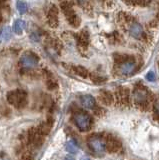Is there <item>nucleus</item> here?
Here are the masks:
<instances>
[{"label": "nucleus", "instance_id": "obj_1", "mask_svg": "<svg viewBox=\"0 0 159 160\" xmlns=\"http://www.w3.org/2000/svg\"><path fill=\"white\" fill-rule=\"evenodd\" d=\"M7 102L17 109H22L27 105L28 95L23 89H14L7 92L6 94Z\"/></svg>", "mask_w": 159, "mask_h": 160}, {"label": "nucleus", "instance_id": "obj_2", "mask_svg": "<svg viewBox=\"0 0 159 160\" xmlns=\"http://www.w3.org/2000/svg\"><path fill=\"white\" fill-rule=\"evenodd\" d=\"M133 101L138 108L145 110L149 104V92L142 84L136 85L133 89Z\"/></svg>", "mask_w": 159, "mask_h": 160}, {"label": "nucleus", "instance_id": "obj_3", "mask_svg": "<svg viewBox=\"0 0 159 160\" xmlns=\"http://www.w3.org/2000/svg\"><path fill=\"white\" fill-rule=\"evenodd\" d=\"M59 6H60L69 25L72 26L73 28L79 27V25H80V18L76 14L75 10L73 9L72 4L69 1H67V0H61L60 3H59Z\"/></svg>", "mask_w": 159, "mask_h": 160}, {"label": "nucleus", "instance_id": "obj_4", "mask_svg": "<svg viewBox=\"0 0 159 160\" xmlns=\"http://www.w3.org/2000/svg\"><path fill=\"white\" fill-rule=\"evenodd\" d=\"M74 123H75L76 127L82 132L88 131L92 126V117L86 112L79 111L76 112L73 116Z\"/></svg>", "mask_w": 159, "mask_h": 160}, {"label": "nucleus", "instance_id": "obj_5", "mask_svg": "<svg viewBox=\"0 0 159 160\" xmlns=\"http://www.w3.org/2000/svg\"><path fill=\"white\" fill-rule=\"evenodd\" d=\"M44 138H45V136L40 133V131H39L37 126H36V127L30 128L26 132L25 141L29 146L34 147V148H38L43 144Z\"/></svg>", "mask_w": 159, "mask_h": 160}, {"label": "nucleus", "instance_id": "obj_6", "mask_svg": "<svg viewBox=\"0 0 159 160\" xmlns=\"http://www.w3.org/2000/svg\"><path fill=\"white\" fill-rule=\"evenodd\" d=\"M87 145L92 152L96 154H102L106 150L105 141L101 136L98 135H91L87 139Z\"/></svg>", "mask_w": 159, "mask_h": 160}, {"label": "nucleus", "instance_id": "obj_7", "mask_svg": "<svg viewBox=\"0 0 159 160\" xmlns=\"http://www.w3.org/2000/svg\"><path fill=\"white\" fill-rule=\"evenodd\" d=\"M47 23L51 28H56L59 25V10L56 5L51 4L47 11Z\"/></svg>", "mask_w": 159, "mask_h": 160}, {"label": "nucleus", "instance_id": "obj_8", "mask_svg": "<svg viewBox=\"0 0 159 160\" xmlns=\"http://www.w3.org/2000/svg\"><path fill=\"white\" fill-rule=\"evenodd\" d=\"M76 42L78 49L81 52L86 51L88 49L89 43H90V36H89V33L86 29H83L82 31H80L76 35Z\"/></svg>", "mask_w": 159, "mask_h": 160}, {"label": "nucleus", "instance_id": "obj_9", "mask_svg": "<svg viewBox=\"0 0 159 160\" xmlns=\"http://www.w3.org/2000/svg\"><path fill=\"white\" fill-rule=\"evenodd\" d=\"M128 31L131 37L137 40H141L145 38V31L143 30L141 24H139L138 22H131L130 25H129Z\"/></svg>", "mask_w": 159, "mask_h": 160}, {"label": "nucleus", "instance_id": "obj_10", "mask_svg": "<svg viewBox=\"0 0 159 160\" xmlns=\"http://www.w3.org/2000/svg\"><path fill=\"white\" fill-rule=\"evenodd\" d=\"M136 69V62L134 60H130V61L124 62L119 64V73L124 76H129V75L133 74V72Z\"/></svg>", "mask_w": 159, "mask_h": 160}, {"label": "nucleus", "instance_id": "obj_11", "mask_svg": "<svg viewBox=\"0 0 159 160\" xmlns=\"http://www.w3.org/2000/svg\"><path fill=\"white\" fill-rule=\"evenodd\" d=\"M116 97L118 99V102L122 105H128L130 102V92L128 88L119 87L116 90Z\"/></svg>", "mask_w": 159, "mask_h": 160}, {"label": "nucleus", "instance_id": "obj_12", "mask_svg": "<svg viewBox=\"0 0 159 160\" xmlns=\"http://www.w3.org/2000/svg\"><path fill=\"white\" fill-rule=\"evenodd\" d=\"M105 145H106V150L110 153L118 152L121 148V143L113 136L107 137L106 141H105Z\"/></svg>", "mask_w": 159, "mask_h": 160}, {"label": "nucleus", "instance_id": "obj_13", "mask_svg": "<svg viewBox=\"0 0 159 160\" xmlns=\"http://www.w3.org/2000/svg\"><path fill=\"white\" fill-rule=\"evenodd\" d=\"M80 103L84 108L87 109H93L95 108V98L91 95H82L80 96Z\"/></svg>", "mask_w": 159, "mask_h": 160}, {"label": "nucleus", "instance_id": "obj_14", "mask_svg": "<svg viewBox=\"0 0 159 160\" xmlns=\"http://www.w3.org/2000/svg\"><path fill=\"white\" fill-rule=\"evenodd\" d=\"M72 71L75 73L76 75H78L79 77L81 78H89L90 76V72L88 71V69L85 68L84 66H81V65H75V66H71Z\"/></svg>", "mask_w": 159, "mask_h": 160}, {"label": "nucleus", "instance_id": "obj_15", "mask_svg": "<svg viewBox=\"0 0 159 160\" xmlns=\"http://www.w3.org/2000/svg\"><path fill=\"white\" fill-rule=\"evenodd\" d=\"M113 59H114V62H115V64L119 65L121 63L130 61V60H134V57L131 56V55L124 54V53H114L113 54Z\"/></svg>", "mask_w": 159, "mask_h": 160}, {"label": "nucleus", "instance_id": "obj_16", "mask_svg": "<svg viewBox=\"0 0 159 160\" xmlns=\"http://www.w3.org/2000/svg\"><path fill=\"white\" fill-rule=\"evenodd\" d=\"M99 99H100V101L105 105H111L114 101L113 95L109 91H105V90H103V91L100 92V94H99Z\"/></svg>", "mask_w": 159, "mask_h": 160}, {"label": "nucleus", "instance_id": "obj_17", "mask_svg": "<svg viewBox=\"0 0 159 160\" xmlns=\"http://www.w3.org/2000/svg\"><path fill=\"white\" fill-rule=\"evenodd\" d=\"M77 3L84 11H91L93 8L92 0H77Z\"/></svg>", "mask_w": 159, "mask_h": 160}, {"label": "nucleus", "instance_id": "obj_18", "mask_svg": "<svg viewBox=\"0 0 159 160\" xmlns=\"http://www.w3.org/2000/svg\"><path fill=\"white\" fill-rule=\"evenodd\" d=\"M65 149L68 153H71V154H75L78 151V145L76 144V142L74 140H70L68 141L65 145Z\"/></svg>", "mask_w": 159, "mask_h": 160}, {"label": "nucleus", "instance_id": "obj_19", "mask_svg": "<svg viewBox=\"0 0 159 160\" xmlns=\"http://www.w3.org/2000/svg\"><path fill=\"white\" fill-rule=\"evenodd\" d=\"M89 78H90L94 83H103V82L106 81L105 77H102V76H100V75H97V74H94V73H90Z\"/></svg>", "mask_w": 159, "mask_h": 160}, {"label": "nucleus", "instance_id": "obj_20", "mask_svg": "<svg viewBox=\"0 0 159 160\" xmlns=\"http://www.w3.org/2000/svg\"><path fill=\"white\" fill-rule=\"evenodd\" d=\"M33 155L30 153V152H25L24 154H22L20 158H19L18 160H33Z\"/></svg>", "mask_w": 159, "mask_h": 160}, {"label": "nucleus", "instance_id": "obj_21", "mask_svg": "<svg viewBox=\"0 0 159 160\" xmlns=\"http://www.w3.org/2000/svg\"><path fill=\"white\" fill-rule=\"evenodd\" d=\"M146 78L147 80H149V81H154L155 80V73H154L153 71H149L147 74H146Z\"/></svg>", "mask_w": 159, "mask_h": 160}, {"label": "nucleus", "instance_id": "obj_22", "mask_svg": "<svg viewBox=\"0 0 159 160\" xmlns=\"http://www.w3.org/2000/svg\"><path fill=\"white\" fill-rule=\"evenodd\" d=\"M154 109H155V112L157 113V115H159V97L156 99L155 103H154Z\"/></svg>", "mask_w": 159, "mask_h": 160}, {"label": "nucleus", "instance_id": "obj_23", "mask_svg": "<svg viewBox=\"0 0 159 160\" xmlns=\"http://www.w3.org/2000/svg\"><path fill=\"white\" fill-rule=\"evenodd\" d=\"M64 160H75V159H74V157L71 156V155H67V156L64 158Z\"/></svg>", "mask_w": 159, "mask_h": 160}, {"label": "nucleus", "instance_id": "obj_24", "mask_svg": "<svg viewBox=\"0 0 159 160\" xmlns=\"http://www.w3.org/2000/svg\"><path fill=\"white\" fill-rule=\"evenodd\" d=\"M6 1H7V0H0V7H3Z\"/></svg>", "mask_w": 159, "mask_h": 160}, {"label": "nucleus", "instance_id": "obj_25", "mask_svg": "<svg viewBox=\"0 0 159 160\" xmlns=\"http://www.w3.org/2000/svg\"><path fill=\"white\" fill-rule=\"evenodd\" d=\"M124 2L127 3V4H130V5H133V0H123Z\"/></svg>", "mask_w": 159, "mask_h": 160}, {"label": "nucleus", "instance_id": "obj_26", "mask_svg": "<svg viewBox=\"0 0 159 160\" xmlns=\"http://www.w3.org/2000/svg\"><path fill=\"white\" fill-rule=\"evenodd\" d=\"M81 160H90V159H89L88 157H83V158H82Z\"/></svg>", "mask_w": 159, "mask_h": 160}]
</instances>
